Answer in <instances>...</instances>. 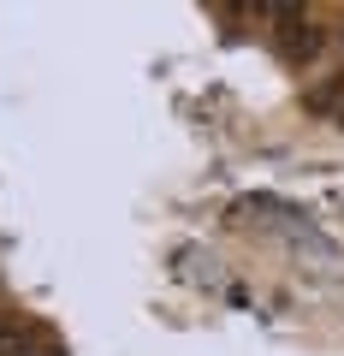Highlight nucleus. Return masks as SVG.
<instances>
[{
	"instance_id": "f257e3e1",
	"label": "nucleus",
	"mask_w": 344,
	"mask_h": 356,
	"mask_svg": "<svg viewBox=\"0 0 344 356\" xmlns=\"http://www.w3.org/2000/svg\"><path fill=\"white\" fill-rule=\"evenodd\" d=\"M320 48H327V30H320V24H309V18H303L297 30H279V54H285L291 65H309Z\"/></svg>"
}]
</instances>
